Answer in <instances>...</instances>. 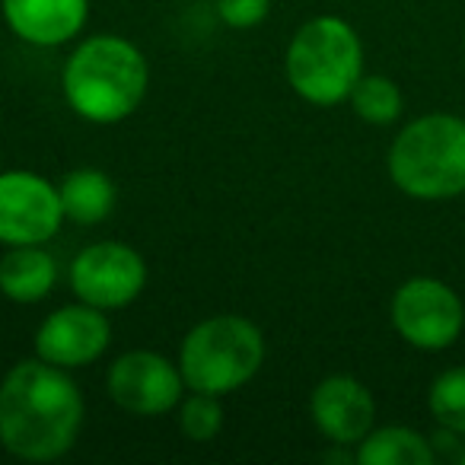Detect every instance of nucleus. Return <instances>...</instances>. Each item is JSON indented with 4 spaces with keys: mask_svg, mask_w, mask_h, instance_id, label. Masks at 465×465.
<instances>
[{
    "mask_svg": "<svg viewBox=\"0 0 465 465\" xmlns=\"http://www.w3.org/2000/svg\"><path fill=\"white\" fill-rule=\"evenodd\" d=\"M310 418L331 446H351L354 450L373 430V392L348 373L325 376V380L316 382L310 395Z\"/></svg>",
    "mask_w": 465,
    "mask_h": 465,
    "instance_id": "obj_11",
    "label": "nucleus"
},
{
    "mask_svg": "<svg viewBox=\"0 0 465 465\" xmlns=\"http://www.w3.org/2000/svg\"><path fill=\"white\" fill-rule=\"evenodd\" d=\"M179 427L192 443H211L223 430V405L220 395L207 392H185V399L179 401Z\"/></svg>",
    "mask_w": 465,
    "mask_h": 465,
    "instance_id": "obj_18",
    "label": "nucleus"
},
{
    "mask_svg": "<svg viewBox=\"0 0 465 465\" xmlns=\"http://www.w3.org/2000/svg\"><path fill=\"white\" fill-rule=\"evenodd\" d=\"M84 418L86 401L71 370L29 357L0 380V446L14 459H64L77 446Z\"/></svg>",
    "mask_w": 465,
    "mask_h": 465,
    "instance_id": "obj_1",
    "label": "nucleus"
},
{
    "mask_svg": "<svg viewBox=\"0 0 465 465\" xmlns=\"http://www.w3.org/2000/svg\"><path fill=\"white\" fill-rule=\"evenodd\" d=\"M58 287V262L45 246H10L0 255V297L35 306Z\"/></svg>",
    "mask_w": 465,
    "mask_h": 465,
    "instance_id": "obj_13",
    "label": "nucleus"
},
{
    "mask_svg": "<svg viewBox=\"0 0 465 465\" xmlns=\"http://www.w3.org/2000/svg\"><path fill=\"white\" fill-rule=\"evenodd\" d=\"M348 103L354 109V115L367 124H392L405 109L399 84L382 77V74H363L354 84V90H351Z\"/></svg>",
    "mask_w": 465,
    "mask_h": 465,
    "instance_id": "obj_16",
    "label": "nucleus"
},
{
    "mask_svg": "<svg viewBox=\"0 0 465 465\" xmlns=\"http://www.w3.org/2000/svg\"><path fill=\"white\" fill-rule=\"evenodd\" d=\"M67 109L90 124H122L150 93V61L131 39L99 33L80 39L61 67Z\"/></svg>",
    "mask_w": 465,
    "mask_h": 465,
    "instance_id": "obj_2",
    "label": "nucleus"
},
{
    "mask_svg": "<svg viewBox=\"0 0 465 465\" xmlns=\"http://www.w3.org/2000/svg\"><path fill=\"white\" fill-rule=\"evenodd\" d=\"M175 363L188 392L223 399L259 376L265 363V335L240 312H217L185 331Z\"/></svg>",
    "mask_w": 465,
    "mask_h": 465,
    "instance_id": "obj_3",
    "label": "nucleus"
},
{
    "mask_svg": "<svg viewBox=\"0 0 465 465\" xmlns=\"http://www.w3.org/2000/svg\"><path fill=\"white\" fill-rule=\"evenodd\" d=\"M437 459L433 443L411 427H373L354 446L357 465H430Z\"/></svg>",
    "mask_w": 465,
    "mask_h": 465,
    "instance_id": "obj_15",
    "label": "nucleus"
},
{
    "mask_svg": "<svg viewBox=\"0 0 465 465\" xmlns=\"http://www.w3.org/2000/svg\"><path fill=\"white\" fill-rule=\"evenodd\" d=\"M150 268L143 255L128 242L103 240L84 246L71 262V291L77 300L96 306V310L115 312L131 306L147 291Z\"/></svg>",
    "mask_w": 465,
    "mask_h": 465,
    "instance_id": "obj_6",
    "label": "nucleus"
},
{
    "mask_svg": "<svg viewBox=\"0 0 465 465\" xmlns=\"http://www.w3.org/2000/svg\"><path fill=\"white\" fill-rule=\"evenodd\" d=\"M105 392L112 405L131 418H163L185 399V380L173 357L160 351H124L105 370Z\"/></svg>",
    "mask_w": 465,
    "mask_h": 465,
    "instance_id": "obj_7",
    "label": "nucleus"
},
{
    "mask_svg": "<svg viewBox=\"0 0 465 465\" xmlns=\"http://www.w3.org/2000/svg\"><path fill=\"white\" fill-rule=\"evenodd\" d=\"M61 204H64L67 223L77 226H99L112 217L118 204V188L112 182V175H105L103 169H74L58 182Z\"/></svg>",
    "mask_w": 465,
    "mask_h": 465,
    "instance_id": "obj_14",
    "label": "nucleus"
},
{
    "mask_svg": "<svg viewBox=\"0 0 465 465\" xmlns=\"http://www.w3.org/2000/svg\"><path fill=\"white\" fill-rule=\"evenodd\" d=\"M427 408L446 433H465V367L446 370L433 380Z\"/></svg>",
    "mask_w": 465,
    "mask_h": 465,
    "instance_id": "obj_17",
    "label": "nucleus"
},
{
    "mask_svg": "<svg viewBox=\"0 0 465 465\" xmlns=\"http://www.w3.org/2000/svg\"><path fill=\"white\" fill-rule=\"evenodd\" d=\"M220 23H226L230 29H255L268 20L272 14V0H213Z\"/></svg>",
    "mask_w": 465,
    "mask_h": 465,
    "instance_id": "obj_19",
    "label": "nucleus"
},
{
    "mask_svg": "<svg viewBox=\"0 0 465 465\" xmlns=\"http://www.w3.org/2000/svg\"><path fill=\"white\" fill-rule=\"evenodd\" d=\"M291 90L316 109L348 103L363 77V42L341 16H312L291 35L284 52Z\"/></svg>",
    "mask_w": 465,
    "mask_h": 465,
    "instance_id": "obj_4",
    "label": "nucleus"
},
{
    "mask_svg": "<svg viewBox=\"0 0 465 465\" xmlns=\"http://www.w3.org/2000/svg\"><path fill=\"white\" fill-rule=\"evenodd\" d=\"M112 322L105 310L74 300L61 310L48 312L33 338L35 357L54 363L61 370H86L109 351Z\"/></svg>",
    "mask_w": 465,
    "mask_h": 465,
    "instance_id": "obj_10",
    "label": "nucleus"
},
{
    "mask_svg": "<svg viewBox=\"0 0 465 465\" xmlns=\"http://www.w3.org/2000/svg\"><path fill=\"white\" fill-rule=\"evenodd\" d=\"M389 179L418 201H446L465 192V122L433 112L408 122L389 147Z\"/></svg>",
    "mask_w": 465,
    "mask_h": 465,
    "instance_id": "obj_5",
    "label": "nucleus"
},
{
    "mask_svg": "<svg viewBox=\"0 0 465 465\" xmlns=\"http://www.w3.org/2000/svg\"><path fill=\"white\" fill-rule=\"evenodd\" d=\"M7 29L33 48H61L80 39L90 0H0Z\"/></svg>",
    "mask_w": 465,
    "mask_h": 465,
    "instance_id": "obj_12",
    "label": "nucleus"
},
{
    "mask_svg": "<svg viewBox=\"0 0 465 465\" xmlns=\"http://www.w3.org/2000/svg\"><path fill=\"white\" fill-rule=\"evenodd\" d=\"M392 329L418 351H443L456 344L465 325L462 300L437 278H411L392 293Z\"/></svg>",
    "mask_w": 465,
    "mask_h": 465,
    "instance_id": "obj_9",
    "label": "nucleus"
},
{
    "mask_svg": "<svg viewBox=\"0 0 465 465\" xmlns=\"http://www.w3.org/2000/svg\"><path fill=\"white\" fill-rule=\"evenodd\" d=\"M67 223L61 192L33 169L0 173V246H48Z\"/></svg>",
    "mask_w": 465,
    "mask_h": 465,
    "instance_id": "obj_8",
    "label": "nucleus"
}]
</instances>
